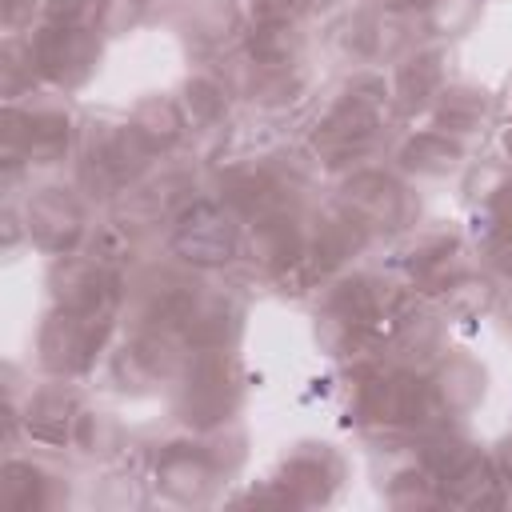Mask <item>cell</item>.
Returning a JSON list of instances; mask_svg holds the SVG:
<instances>
[{"label":"cell","mask_w":512,"mask_h":512,"mask_svg":"<svg viewBox=\"0 0 512 512\" xmlns=\"http://www.w3.org/2000/svg\"><path fill=\"white\" fill-rule=\"evenodd\" d=\"M380 108H384V84L376 76H356L344 88V96L316 124L312 148L320 156H328L332 164L348 160V156H360L380 132Z\"/></svg>","instance_id":"obj_1"},{"label":"cell","mask_w":512,"mask_h":512,"mask_svg":"<svg viewBox=\"0 0 512 512\" xmlns=\"http://www.w3.org/2000/svg\"><path fill=\"white\" fill-rule=\"evenodd\" d=\"M240 396V368L224 348H200L184 364L180 412L196 428H216L228 420Z\"/></svg>","instance_id":"obj_2"},{"label":"cell","mask_w":512,"mask_h":512,"mask_svg":"<svg viewBox=\"0 0 512 512\" xmlns=\"http://www.w3.org/2000/svg\"><path fill=\"white\" fill-rule=\"evenodd\" d=\"M240 248V232L232 224V216L224 212V204L212 200H196L180 212L176 232H172V252L188 264H228Z\"/></svg>","instance_id":"obj_3"},{"label":"cell","mask_w":512,"mask_h":512,"mask_svg":"<svg viewBox=\"0 0 512 512\" xmlns=\"http://www.w3.org/2000/svg\"><path fill=\"white\" fill-rule=\"evenodd\" d=\"M108 328H112V316H88V312L56 308L40 328V360H44V368L48 372L84 368L100 352Z\"/></svg>","instance_id":"obj_4"},{"label":"cell","mask_w":512,"mask_h":512,"mask_svg":"<svg viewBox=\"0 0 512 512\" xmlns=\"http://www.w3.org/2000/svg\"><path fill=\"white\" fill-rule=\"evenodd\" d=\"M28 48L36 56V68L64 88L88 80V72L96 68V52H100L96 28H76V24H44Z\"/></svg>","instance_id":"obj_5"},{"label":"cell","mask_w":512,"mask_h":512,"mask_svg":"<svg viewBox=\"0 0 512 512\" xmlns=\"http://www.w3.org/2000/svg\"><path fill=\"white\" fill-rule=\"evenodd\" d=\"M56 308L68 312H88V316H112L120 288L116 276L100 260H80V256H60L48 272Z\"/></svg>","instance_id":"obj_6"},{"label":"cell","mask_w":512,"mask_h":512,"mask_svg":"<svg viewBox=\"0 0 512 512\" xmlns=\"http://www.w3.org/2000/svg\"><path fill=\"white\" fill-rule=\"evenodd\" d=\"M340 204L364 228H400L408 220V192L384 172H356L344 180Z\"/></svg>","instance_id":"obj_7"},{"label":"cell","mask_w":512,"mask_h":512,"mask_svg":"<svg viewBox=\"0 0 512 512\" xmlns=\"http://www.w3.org/2000/svg\"><path fill=\"white\" fill-rule=\"evenodd\" d=\"M344 476L340 456L328 444H296L280 464V484L288 488L292 504H320L336 492Z\"/></svg>","instance_id":"obj_8"},{"label":"cell","mask_w":512,"mask_h":512,"mask_svg":"<svg viewBox=\"0 0 512 512\" xmlns=\"http://www.w3.org/2000/svg\"><path fill=\"white\" fill-rule=\"evenodd\" d=\"M24 220L28 236L48 252H68L84 232V208L64 188H40L24 208Z\"/></svg>","instance_id":"obj_9"},{"label":"cell","mask_w":512,"mask_h":512,"mask_svg":"<svg viewBox=\"0 0 512 512\" xmlns=\"http://www.w3.org/2000/svg\"><path fill=\"white\" fill-rule=\"evenodd\" d=\"M176 328L192 348H224L240 328V304L228 292H204L192 288Z\"/></svg>","instance_id":"obj_10"},{"label":"cell","mask_w":512,"mask_h":512,"mask_svg":"<svg viewBox=\"0 0 512 512\" xmlns=\"http://www.w3.org/2000/svg\"><path fill=\"white\" fill-rule=\"evenodd\" d=\"M216 464L204 448H192V444H172L160 452L156 460V484L164 496L172 500H184V504H196L212 492V480H216Z\"/></svg>","instance_id":"obj_11"},{"label":"cell","mask_w":512,"mask_h":512,"mask_svg":"<svg viewBox=\"0 0 512 512\" xmlns=\"http://www.w3.org/2000/svg\"><path fill=\"white\" fill-rule=\"evenodd\" d=\"M224 204L248 224L288 212V188L264 168H240L224 180Z\"/></svg>","instance_id":"obj_12"},{"label":"cell","mask_w":512,"mask_h":512,"mask_svg":"<svg viewBox=\"0 0 512 512\" xmlns=\"http://www.w3.org/2000/svg\"><path fill=\"white\" fill-rule=\"evenodd\" d=\"M20 116H24V140H28V160L32 164L56 160L68 148V136H72L68 108H60L52 100H36V104L20 108Z\"/></svg>","instance_id":"obj_13"},{"label":"cell","mask_w":512,"mask_h":512,"mask_svg":"<svg viewBox=\"0 0 512 512\" xmlns=\"http://www.w3.org/2000/svg\"><path fill=\"white\" fill-rule=\"evenodd\" d=\"M300 248H304V240H300V228H296V220L288 212L268 216V220H256L248 228V240H244L248 260L260 264V268H268V272H280Z\"/></svg>","instance_id":"obj_14"},{"label":"cell","mask_w":512,"mask_h":512,"mask_svg":"<svg viewBox=\"0 0 512 512\" xmlns=\"http://www.w3.org/2000/svg\"><path fill=\"white\" fill-rule=\"evenodd\" d=\"M364 224L340 204V208H328V212H320L316 216V228H312V240H308V248L328 264V268H340L348 256H356L360 252V244H364Z\"/></svg>","instance_id":"obj_15"},{"label":"cell","mask_w":512,"mask_h":512,"mask_svg":"<svg viewBox=\"0 0 512 512\" xmlns=\"http://www.w3.org/2000/svg\"><path fill=\"white\" fill-rule=\"evenodd\" d=\"M76 400L64 392V388H44L32 396L28 412H24V424L36 440L44 444H64L72 440V428H76Z\"/></svg>","instance_id":"obj_16"},{"label":"cell","mask_w":512,"mask_h":512,"mask_svg":"<svg viewBox=\"0 0 512 512\" xmlns=\"http://www.w3.org/2000/svg\"><path fill=\"white\" fill-rule=\"evenodd\" d=\"M444 92V56L436 48H424L408 56L396 72V100L404 108H424Z\"/></svg>","instance_id":"obj_17"},{"label":"cell","mask_w":512,"mask_h":512,"mask_svg":"<svg viewBox=\"0 0 512 512\" xmlns=\"http://www.w3.org/2000/svg\"><path fill=\"white\" fill-rule=\"evenodd\" d=\"M432 392L444 404V412H468L484 396V372L468 356H448L432 380Z\"/></svg>","instance_id":"obj_18"},{"label":"cell","mask_w":512,"mask_h":512,"mask_svg":"<svg viewBox=\"0 0 512 512\" xmlns=\"http://www.w3.org/2000/svg\"><path fill=\"white\" fill-rule=\"evenodd\" d=\"M440 500H452L460 508H480V504H500V480L484 456L468 460L456 476L440 480Z\"/></svg>","instance_id":"obj_19"},{"label":"cell","mask_w":512,"mask_h":512,"mask_svg":"<svg viewBox=\"0 0 512 512\" xmlns=\"http://www.w3.org/2000/svg\"><path fill=\"white\" fill-rule=\"evenodd\" d=\"M304 92V72L300 64H252L248 76V96L260 108H284Z\"/></svg>","instance_id":"obj_20"},{"label":"cell","mask_w":512,"mask_h":512,"mask_svg":"<svg viewBox=\"0 0 512 512\" xmlns=\"http://www.w3.org/2000/svg\"><path fill=\"white\" fill-rule=\"evenodd\" d=\"M132 128L152 144V152H164V148H172V144L180 140V132H184V112H180V104H172V100H164V96H148V100L136 104Z\"/></svg>","instance_id":"obj_21"},{"label":"cell","mask_w":512,"mask_h":512,"mask_svg":"<svg viewBox=\"0 0 512 512\" xmlns=\"http://www.w3.org/2000/svg\"><path fill=\"white\" fill-rule=\"evenodd\" d=\"M484 116V92L480 88H468V84H456V88H444L436 96V128L448 136H460V132H476Z\"/></svg>","instance_id":"obj_22"},{"label":"cell","mask_w":512,"mask_h":512,"mask_svg":"<svg viewBox=\"0 0 512 512\" xmlns=\"http://www.w3.org/2000/svg\"><path fill=\"white\" fill-rule=\"evenodd\" d=\"M456 160H460V144H452L444 132H420L400 152V164L420 176H444Z\"/></svg>","instance_id":"obj_23"},{"label":"cell","mask_w":512,"mask_h":512,"mask_svg":"<svg viewBox=\"0 0 512 512\" xmlns=\"http://www.w3.org/2000/svg\"><path fill=\"white\" fill-rule=\"evenodd\" d=\"M300 52V32L292 24H268L256 20L248 32V60L252 64H296Z\"/></svg>","instance_id":"obj_24"},{"label":"cell","mask_w":512,"mask_h":512,"mask_svg":"<svg viewBox=\"0 0 512 512\" xmlns=\"http://www.w3.org/2000/svg\"><path fill=\"white\" fill-rule=\"evenodd\" d=\"M468 200L484 212H512V164H476L468 172Z\"/></svg>","instance_id":"obj_25"},{"label":"cell","mask_w":512,"mask_h":512,"mask_svg":"<svg viewBox=\"0 0 512 512\" xmlns=\"http://www.w3.org/2000/svg\"><path fill=\"white\" fill-rule=\"evenodd\" d=\"M0 500L8 508H24V512L28 508H44L48 504V480H44V472L32 468V464L12 460L4 468V476H0Z\"/></svg>","instance_id":"obj_26"},{"label":"cell","mask_w":512,"mask_h":512,"mask_svg":"<svg viewBox=\"0 0 512 512\" xmlns=\"http://www.w3.org/2000/svg\"><path fill=\"white\" fill-rule=\"evenodd\" d=\"M380 28L384 20L380 16H368V12H356V16H344L332 32L336 48L352 60H368V56H380Z\"/></svg>","instance_id":"obj_27"},{"label":"cell","mask_w":512,"mask_h":512,"mask_svg":"<svg viewBox=\"0 0 512 512\" xmlns=\"http://www.w3.org/2000/svg\"><path fill=\"white\" fill-rule=\"evenodd\" d=\"M180 112H184V120H192V128H216L224 116V88L212 76H192L184 84Z\"/></svg>","instance_id":"obj_28"},{"label":"cell","mask_w":512,"mask_h":512,"mask_svg":"<svg viewBox=\"0 0 512 512\" xmlns=\"http://www.w3.org/2000/svg\"><path fill=\"white\" fill-rule=\"evenodd\" d=\"M492 300H496L492 280H480V276H472V272H460V276L444 288V308H448L452 316H464V320L488 312Z\"/></svg>","instance_id":"obj_29"},{"label":"cell","mask_w":512,"mask_h":512,"mask_svg":"<svg viewBox=\"0 0 512 512\" xmlns=\"http://www.w3.org/2000/svg\"><path fill=\"white\" fill-rule=\"evenodd\" d=\"M72 440L92 456H108V452L120 448V424L108 412H80L76 428H72Z\"/></svg>","instance_id":"obj_30"},{"label":"cell","mask_w":512,"mask_h":512,"mask_svg":"<svg viewBox=\"0 0 512 512\" xmlns=\"http://www.w3.org/2000/svg\"><path fill=\"white\" fill-rule=\"evenodd\" d=\"M476 12H480V0H428L424 20L440 36H460V32L472 28Z\"/></svg>","instance_id":"obj_31"},{"label":"cell","mask_w":512,"mask_h":512,"mask_svg":"<svg viewBox=\"0 0 512 512\" xmlns=\"http://www.w3.org/2000/svg\"><path fill=\"white\" fill-rule=\"evenodd\" d=\"M452 248H456V232H452L448 224H428V228H416V236L408 240L404 256H408V264L420 272L424 264H432V260L448 256Z\"/></svg>","instance_id":"obj_32"},{"label":"cell","mask_w":512,"mask_h":512,"mask_svg":"<svg viewBox=\"0 0 512 512\" xmlns=\"http://www.w3.org/2000/svg\"><path fill=\"white\" fill-rule=\"evenodd\" d=\"M112 372H116V380H120L124 392H144V388L156 384V376H160V372L152 368V360L140 352V344L120 348L116 360H112Z\"/></svg>","instance_id":"obj_33"},{"label":"cell","mask_w":512,"mask_h":512,"mask_svg":"<svg viewBox=\"0 0 512 512\" xmlns=\"http://www.w3.org/2000/svg\"><path fill=\"white\" fill-rule=\"evenodd\" d=\"M484 252L492 268L512 276V212H488V232H484Z\"/></svg>","instance_id":"obj_34"},{"label":"cell","mask_w":512,"mask_h":512,"mask_svg":"<svg viewBox=\"0 0 512 512\" xmlns=\"http://www.w3.org/2000/svg\"><path fill=\"white\" fill-rule=\"evenodd\" d=\"M44 24H76V28H96L100 0H40Z\"/></svg>","instance_id":"obj_35"},{"label":"cell","mask_w":512,"mask_h":512,"mask_svg":"<svg viewBox=\"0 0 512 512\" xmlns=\"http://www.w3.org/2000/svg\"><path fill=\"white\" fill-rule=\"evenodd\" d=\"M144 8H148V0H100L96 28L104 36H120V32H128L144 16Z\"/></svg>","instance_id":"obj_36"},{"label":"cell","mask_w":512,"mask_h":512,"mask_svg":"<svg viewBox=\"0 0 512 512\" xmlns=\"http://www.w3.org/2000/svg\"><path fill=\"white\" fill-rule=\"evenodd\" d=\"M232 24H236V8L228 0H212L196 12V28L204 40H224L232 32Z\"/></svg>","instance_id":"obj_37"},{"label":"cell","mask_w":512,"mask_h":512,"mask_svg":"<svg viewBox=\"0 0 512 512\" xmlns=\"http://www.w3.org/2000/svg\"><path fill=\"white\" fill-rule=\"evenodd\" d=\"M308 8V0H256V20L268 24H296V16Z\"/></svg>","instance_id":"obj_38"},{"label":"cell","mask_w":512,"mask_h":512,"mask_svg":"<svg viewBox=\"0 0 512 512\" xmlns=\"http://www.w3.org/2000/svg\"><path fill=\"white\" fill-rule=\"evenodd\" d=\"M24 16H32V0H4V24L16 28Z\"/></svg>","instance_id":"obj_39"},{"label":"cell","mask_w":512,"mask_h":512,"mask_svg":"<svg viewBox=\"0 0 512 512\" xmlns=\"http://www.w3.org/2000/svg\"><path fill=\"white\" fill-rule=\"evenodd\" d=\"M500 472H504V480L512 484V440L500 448Z\"/></svg>","instance_id":"obj_40"},{"label":"cell","mask_w":512,"mask_h":512,"mask_svg":"<svg viewBox=\"0 0 512 512\" xmlns=\"http://www.w3.org/2000/svg\"><path fill=\"white\" fill-rule=\"evenodd\" d=\"M384 12H400V8H412V4H428V0H376Z\"/></svg>","instance_id":"obj_41"},{"label":"cell","mask_w":512,"mask_h":512,"mask_svg":"<svg viewBox=\"0 0 512 512\" xmlns=\"http://www.w3.org/2000/svg\"><path fill=\"white\" fill-rule=\"evenodd\" d=\"M504 144H508V160H512V128H508V140Z\"/></svg>","instance_id":"obj_42"}]
</instances>
